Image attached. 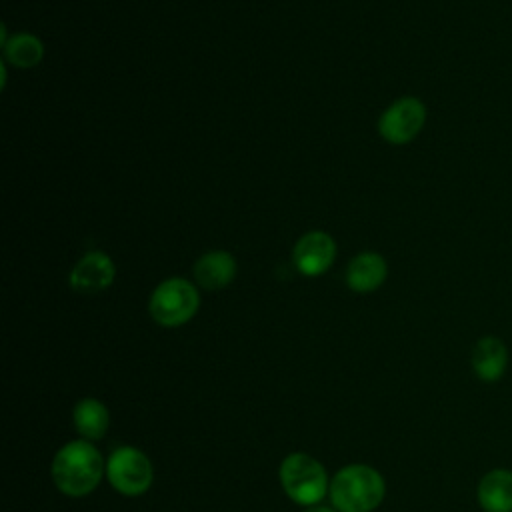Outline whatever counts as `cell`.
<instances>
[{"label": "cell", "mask_w": 512, "mask_h": 512, "mask_svg": "<svg viewBox=\"0 0 512 512\" xmlns=\"http://www.w3.org/2000/svg\"><path fill=\"white\" fill-rule=\"evenodd\" d=\"M336 258V242L330 234L322 230L306 232L298 238L292 260L300 274L304 276H320L324 274Z\"/></svg>", "instance_id": "cell-7"}, {"label": "cell", "mask_w": 512, "mask_h": 512, "mask_svg": "<svg viewBox=\"0 0 512 512\" xmlns=\"http://www.w3.org/2000/svg\"><path fill=\"white\" fill-rule=\"evenodd\" d=\"M280 482L288 498L302 506L320 502L328 488V478L322 464L302 452L290 454L280 464Z\"/></svg>", "instance_id": "cell-4"}, {"label": "cell", "mask_w": 512, "mask_h": 512, "mask_svg": "<svg viewBox=\"0 0 512 512\" xmlns=\"http://www.w3.org/2000/svg\"><path fill=\"white\" fill-rule=\"evenodd\" d=\"M74 426L86 440H98L106 434L110 424L108 408L96 398H84L74 406Z\"/></svg>", "instance_id": "cell-13"}, {"label": "cell", "mask_w": 512, "mask_h": 512, "mask_svg": "<svg viewBox=\"0 0 512 512\" xmlns=\"http://www.w3.org/2000/svg\"><path fill=\"white\" fill-rule=\"evenodd\" d=\"M384 492V478L366 464H350L330 482V498L340 512H370L382 502Z\"/></svg>", "instance_id": "cell-2"}, {"label": "cell", "mask_w": 512, "mask_h": 512, "mask_svg": "<svg viewBox=\"0 0 512 512\" xmlns=\"http://www.w3.org/2000/svg\"><path fill=\"white\" fill-rule=\"evenodd\" d=\"M472 370L484 382H496L508 366V346L498 336H482L472 348Z\"/></svg>", "instance_id": "cell-9"}, {"label": "cell", "mask_w": 512, "mask_h": 512, "mask_svg": "<svg viewBox=\"0 0 512 512\" xmlns=\"http://www.w3.org/2000/svg\"><path fill=\"white\" fill-rule=\"evenodd\" d=\"M476 498L484 512H512V470H488L478 482Z\"/></svg>", "instance_id": "cell-11"}, {"label": "cell", "mask_w": 512, "mask_h": 512, "mask_svg": "<svg viewBox=\"0 0 512 512\" xmlns=\"http://www.w3.org/2000/svg\"><path fill=\"white\" fill-rule=\"evenodd\" d=\"M200 306L198 290L186 278H166L160 282L150 296V316L156 324L176 328L186 324Z\"/></svg>", "instance_id": "cell-3"}, {"label": "cell", "mask_w": 512, "mask_h": 512, "mask_svg": "<svg viewBox=\"0 0 512 512\" xmlns=\"http://www.w3.org/2000/svg\"><path fill=\"white\" fill-rule=\"evenodd\" d=\"M104 472L100 452L86 440H74L62 446L52 460V478L58 490L78 498L90 494Z\"/></svg>", "instance_id": "cell-1"}, {"label": "cell", "mask_w": 512, "mask_h": 512, "mask_svg": "<svg viewBox=\"0 0 512 512\" xmlns=\"http://www.w3.org/2000/svg\"><path fill=\"white\" fill-rule=\"evenodd\" d=\"M110 484L124 496H138L152 484V464L144 452L134 446L116 448L106 462Z\"/></svg>", "instance_id": "cell-5"}, {"label": "cell", "mask_w": 512, "mask_h": 512, "mask_svg": "<svg viewBox=\"0 0 512 512\" xmlns=\"http://www.w3.org/2000/svg\"><path fill=\"white\" fill-rule=\"evenodd\" d=\"M426 124V106L416 96H402L394 100L378 120L380 136L390 144L412 142Z\"/></svg>", "instance_id": "cell-6"}, {"label": "cell", "mask_w": 512, "mask_h": 512, "mask_svg": "<svg viewBox=\"0 0 512 512\" xmlns=\"http://www.w3.org/2000/svg\"><path fill=\"white\" fill-rule=\"evenodd\" d=\"M386 276L388 264L378 252H362L346 268V284L354 292H372L384 284Z\"/></svg>", "instance_id": "cell-12"}, {"label": "cell", "mask_w": 512, "mask_h": 512, "mask_svg": "<svg viewBox=\"0 0 512 512\" xmlns=\"http://www.w3.org/2000/svg\"><path fill=\"white\" fill-rule=\"evenodd\" d=\"M44 56V46L34 34H14L4 44V58L16 68H32Z\"/></svg>", "instance_id": "cell-14"}, {"label": "cell", "mask_w": 512, "mask_h": 512, "mask_svg": "<svg viewBox=\"0 0 512 512\" xmlns=\"http://www.w3.org/2000/svg\"><path fill=\"white\" fill-rule=\"evenodd\" d=\"M116 276L112 258L104 252H86L70 272V286L78 294H96L106 290Z\"/></svg>", "instance_id": "cell-8"}, {"label": "cell", "mask_w": 512, "mask_h": 512, "mask_svg": "<svg viewBox=\"0 0 512 512\" xmlns=\"http://www.w3.org/2000/svg\"><path fill=\"white\" fill-rule=\"evenodd\" d=\"M192 274L198 286L206 290H220L234 280L236 260L226 250H212L196 260Z\"/></svg>", "instance_id": "cell-10"}, {"label": "cell", "mask_w": 512, "mask_h": 512, "mask_svg": "<svg viewBox=\"0 0 512 512\" xmlns=\"http://www.w3.org/2000/svg\"><path fill=\"white\" fill-rule=\"evenodd\" d=\"M306 512H334V510H330V508H326V506H312V508H308Z\"/></svg>", "instance_id": "cell-15"}]
</instances>
